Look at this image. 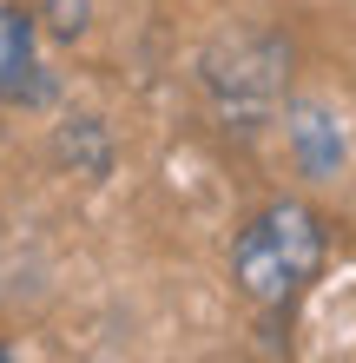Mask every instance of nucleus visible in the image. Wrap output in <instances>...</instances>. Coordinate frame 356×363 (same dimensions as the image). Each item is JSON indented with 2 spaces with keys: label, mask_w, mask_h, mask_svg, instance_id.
Segmentation results:
<instances>
[{
  "label": "nucleus",
  "mask_w": 356,
  "mask_h": 363,
  "mask_svg": "<svg viewBox=\"0 0 356 363\" xmlns=\"http://www.w3.org/2000/svg\"><path fill=\"white\" fill-rule=\"evenodd\" d=\"M0 363H13V357H7V350H0Z\"/></svg>",
  "instance_id": "20e7f679"
},
{
  "label": "nucleus",
  "mask_w": 356,
  "mask_h": 363,
  "mask_svg": "<svg viewBox=\"0 0 356 363\" xmlns=\"http://www.w3.org/2000/svg\"><path fill=\"white\" fill-rule=\"evenodd\" d=\"M290 139H297V159H304V172H317L330 179L343 165V139H337V119L323 113V106H304L297 125H290Z\"/></svg>",
  "instance_id": "7ed1b4c3"
},
{
  "label": "nucleus",
  "mask_w": 356,
  "mask_h": 363,
  "mask_svg": "<svg viewBox=\"0 0 356 363\" xmlns=\"http://www.w3.org/2000/svg\"><path fill=\"white\" fill-rule=\"evenodd\" d=\"M323 251H330L323 218L310 205H297V199H277L238 231V251H231L238 291L251 304H290L323 271Z\"/></svg>",
  "instance_id": "f257e3e1"
},
{
  "label": "nucleus",
  "mask_w": 356,
  "mask_h": 363,
  "mask_svg": "<svg viewBox=\"0 0 356 363\" xmlns=\"http://www.w3.org/2000/svg\"><path fill=\"white\" fill-rule=\"evenodd\" d=\"M47 93V73H40V33H33V13L0 0V99L7 106H27Z\"/></svg>",
  "instance_id": "f03ea898"
}]
</instances>
